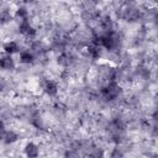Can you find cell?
I'll use <instances>...</instances> for the list:
<instances>
[{"label": "cell", "mask_w": 158, "mask_h": 158, "mask_svg": "<svg viewBox=\"0 0 158 158\" xmlns=\"http://www.w3.org/2000/svg\"><path fill=\"white\" fill-rule=\"evenodd\" d=\"M19 31L20 33H22L25 37L27 38H33L36 36V30L35 27L30 23L28 20H25V21H21L20 22V26H19Z\"/></svg>", "instance_id": "3957f363"}, {"label": "cell", "mask_w": 158, "mask_h": 158, "mask_svg": "<svg viewBox=\"0 0 158 158\" xmlns=\"http://www.w3.org/2000/svg\"><path fill=\"white\" fill-rule=\"evenodd\" d=\"M4 51H5V53H6V54L11 56L12 53H15V52H17V51H19V46H17V43H16V42L10 41V42H6V43L4 44Z\"/></svg>", "instance_id": "30bf717a"}, {"label": "cell", "mask_w": 158, "mask_h": 158, "mask_svg": "<svg viewBox=\"0 0 158 158\" xmlns=\"http://www.w3.org/2000/svg\"><path fill=\"white\" fill-rule=\"evenodd\" d=\"M25 154L27 158H37L40 154V149L38 146L33 142H28L25 146Z\"/></svg>", "instance_id": "277c9868"}, {"label": "cell", "mask_w": 158, "mask_h": 158, "mask_svg": "<svg viewBox=\"0 0 158 158\" xmlns=\"http://www.w3.org/2000/svg\"><path fill=\"white\" fill-rule=\"evenodd\" d=\"M70 54H68V53H62L59 57H58V62L60 63V64H63V65H68L69 63H70Z\"/></svg>", "instance_id": "9a60e30c"}, {"label": "cell", "mask_w": 158, "mask_h": 158, "mask_svg": "<svg viewBox=\"0 0 158 158\" xmlns=\"http://www.w3.org/2000/svg\"><path fill=\"white\" fill-rule=\"evenodd\" d=\"M111 125H112V127L115 128V131H116V132L122 131V130L125 128V122L122 121V118H121V117H115V118L112 120Z\"/></svg>", "instance_id": "4fadbf2b"}, {"label": "cell", "mask_w": 158, "mask_h": 158, "mask_svg": "<svg viewBox=\"0 0 158 158\" xmlns=\"http://www.w3.org/2000/svg\"><path fill=\"white\" fill-rule=\"evenodd\" d=\"M100 94L106 101H112V100L117 99L118 95L121 94V86L116 81H110L105 86L101 88Z\"/></svg>", "instance_id": "7a4b0ae2"}, {"label": "cell", "mask_w": 158, "mask_h": 158, "mask_svg": "<svg viewBox=\"0 0 158 158\" xmlns=\"http://www.w3.org/2000/svg\"><path fill=\"white\" fill-rule=\"evenodd\" d=\"M88 154H89V157H91V158H102L104 152H102V149H101L100 147L93 146L90 149H88Z\"/></svg>", "instance_id": "8fae6325"}, {"label": "cell", "mask_w": 158, "mask_h": 158, "mask_svg": "<svg viewBox=\"0 0 158 158\" xmlns=\"http://www.w3.org/2000/svg\"><path fill=\"white\" fill-rule=\"evenodd\" d=\"M17 138H19L17 133H15L14 131H6V132H5V135L2 136V139H1V141H4L6 144H10V143L16 142V141H17Z\"/></svg>", "instance_id": "9c48e42d"}, {"label": "cell", "mask_w": 158, "mask_h": 158, "mask_svg": "<svg viewBox=\"0 0 158 158\" xmlns=\"http://www.w3.org/2000/svg\"><path fill=\"white\" fill-rule=\"evenodd\" d=\"M14 67H15V63H14V59L11 58V56L6 54V56L0 57V68L1 69L11 70V69H14Z\"/></svg>", "instance_id": "5b68a950"}, {"label": "cell", "mask_w": 158, "mask_h": 158, "mask_svg": "<svg viewBox=\"0 0 158 158\" xmlns=\"http://www.w3.org/2000/svg\"><path fill=\"white\" fill-rule=\"evenodd\" d=\"M43 89H44V93L47 95H49V96H56L57 93H58V85L53 80H47Z\"/></svg>", "instance_id": "8992f818"}, {"label": "cell", "mask_w": 158, "mask_h": 158, "mask_svg": "<svg viewBox=\"0 0 158 158\" xmlns=\"http://www.w3.org/2000/svg\"><path fill=\"white\" fill-rule=\"evenodd\" d=\"M112 158H122L121 152H118V149H115L114 153H112Z\"/></svg>", "instance_id": "e0dca14e"}, {"label": "cell", "mask_w": 158, "mask_h": 158, "mask_svg": "<svg viewBox=\"0 0 158 158\" xmlns=\"http://www.w3.org/2000/svg\"><path fill=\"white\" fill-rule=\"evenodd\" d=\"M93 43L99 44V46L106 48L107 51H115L120 46V36H118V33H116L115 31L111 30V31H107L102 36L95 37V40H93Z\"/></svg>", "instance_id": "6da1fadb"}, {"label": "cell", "mask_w": 158, "mask_h": 158, "mask_svg": "<svg viewBox=\"0 0 158 158\" xmlns=\"http://www.w3.org/2000/svg\"><path fill=\"white\" fill-rule=\"evenodd\" d=\"M11 19H12V16H11L9 10H2L0 12V22L1 23H6V22L11 21Z\"/></svg>", "instance_id": "5bb4252c"}, {"label": "cell", "mask_w": 158, "mask_h": 158, "mask_svg": "<svg viewBox=\"0 0 158 158\" xmlns=\"http://www.w3.org/2000/svg\"><path fill=\"white\" fill-rule=\"evenodd\" d=\"M2 90V83H1V80H0V91Z\"/></svg>", "instance_id": "ac0fdd59"}, {"label": "cell", "mask_w": 158, "mask_h": 158, "mask_svg": "<svg viewBox=\"0 0 158 158\" xmlns=\"http://www.w3.org/2000/svg\"><path fill=\"white\" fill-rule=\"evenodd\" d=\"M15 16H16L17 19H20L21 21L28 20V12H27V9H26V7H23V6L19 7V9L16 10V14H15Z\"/></svg>", "instance_id": "7c38bea8"}, {"label": "cell", "mask_w": 158, "mask_h": 158, "mask_svg": "<svg viewBox=\"0 0 158 158\" xmlns=\"http://www.w3.org/2000/svg\"><path fill=\"white\" fill-rule=\"evenodd\" d=\"M35 60V56L32 52L30 51H23L20 53V62L21 63H25V64H30V63H33Z\"/></svg>", "instance_id": "ba28073f"}, {"label": "cell", "mask_w": 158, "mask_h": 158, "mask_svg": "<svg viewBox=\"0 0 158 158\" xmlns=\"http://www.w3.org/2000/svg\"><path fill=\"white\" fill-rule=\"evenodd\" d=\"M88 53H89V56L93 58V59H98L100 56H101V49H100V46L99 44H95V43H90L89 46H88Z\"/></svg>", "instance_id": "52a82bcc"}, {"label": "cell", "mask_w": 158, "mask_h": 158, "mask_svg": "<svg viewBox=\"0 0 158 158\" xmlns=\"http://www.w3.org/2000/svg\"><path fill=\"white\" fill-rule=\"evenodd\" d=\"M6 130H5V125L2 121H0V139H2V136L5 135Z\"/></svg>", "instance_id": "2e32d148"}]
</instances>
